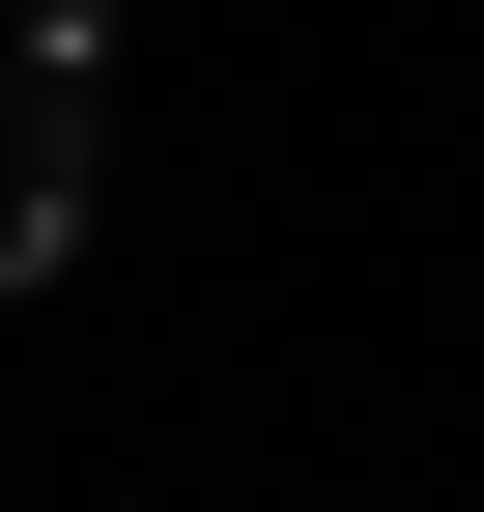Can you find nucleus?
<instances>
[{"instance_id":"nucleus-2","label":"nucleus","mask_w":484,"mask_h":512,"mask_svg":"<svg viewBox=\"0 0 484 512\" xmlns=\"http://www.w3.org/2000/svg\"><path fill=\"white\" fill-rule=\"evenodd\" d=\"M0 29H29V57H114V29H143V0H0Z\"/></svg>"},{"instance_id":"nucleus-1","label":"nucleus","mask_w":484,"mask_h":512,"mask_svg":"<svg viewBox=\"0 0 484 512\" xmlns=\"http://www.w3.org/2000/svg\"><path fill=\"white\" fill-rule=\"evenodd\" d=\"M57 256H86V57L0 29V285H57Z\"/></svg>"}]
</instances>
